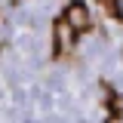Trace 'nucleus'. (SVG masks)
<instances>
[{"label": "nucleus", "instance_id": "20e7f679", "mask_svg": "<svg viewBox=\"0 0 123 123\" xmlns=\"http://www.w3.org/2000/svg\"><path fill=\"white\" fill-rule=\"evenodd\" d=\"M108 123H120V120H108Z\"/></svg>", "mask_w": 123, "mask_h": 123}, {"label": "nucleus", "instance_id": "f03ea898", "mask_svg": "<svg viewBox=\"0 0 123 123\" xmlns=\"http://www.w3.org/2000/svg\"><path fill=\"white\" fill-rule=\"evenodd\" d=\"M52 37H55V49H59V52H68V49L74 46L77 31L71 28L65 18H59V22H55V28H52Z\"/></svg>", "mask_w": 123, "mask_h": 123}, {"label": "nucleus", "instance_id": "f257e3e1", "mask_svg": "<svg viewBox=\"0 0 123 123\" xmlns=\"http://www.w3.org/2000/svg\"><path fill=\"white\" fill-rule=\"evenodd\" d=\"M62 18H65V22H68V25H71L77 34H83V31H89V28H92V22H89V9H86V3H83V0H71Z\"/></svg>", "mask_w": 123, "mask_h": 123}, {"label": "nucleus", "instance_id": "7ed1b4c3", "mask_svg": "<svg viewBox=\"0 0 123 123\" xmlns=\"http://www.w3.org/2000/svg\"><path fill=\"white\" fill-rule=\"evenodd\" d=\"M98 6H102L108 15H114V18H123V12H120V0H98Z\"/></svg>", "mask_w": 123, "mask_h": 123}]
</instances>
